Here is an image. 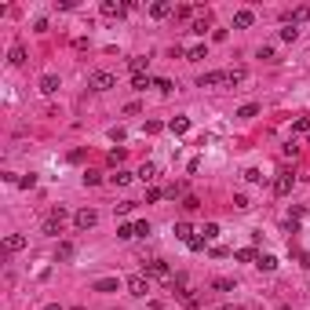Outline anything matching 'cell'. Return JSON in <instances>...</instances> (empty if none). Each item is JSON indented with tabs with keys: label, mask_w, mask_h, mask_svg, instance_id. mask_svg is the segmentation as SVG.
<instances>
[{
	"label": "cell",
	"mask_w": 310,
	"mask_h": 310,
	"mask_svg": "<svg viewBox=\"0 0 310 310\" xmlns=\"http://www.w3.org/2000/svg\"><path fill=\"white\" fill-rule=\"evenodd\" d=\"M62 226H66V208H51L40 230H44L48 237H58V234H62Z\"/></svg>",
	"instance_id": "cell-1"
},
{
	"label": "cell",
	"mask_w": 310,
	"mask_h": 310,
	"mask_svg": "<svg viewBox=\"0 0 310 310\" xmlns=\"http://www.w3.org/2000/svg\"><path fill=\"white\" fill-rule=\"evenodd\" d=\"M88 84H91V91H110V88H117V77L106 73V70H95L88 77Z\"/></svg>",
	"instance_id": "cell-2"
},
{
	"label": "cell",
	"mask_w": 310,
	"mask_h": 310,
	"mask_svg": "<svg viewBox=\"0 0 310 310\" xmlns=\"http://www.w3.org/2000/svg\"><path fill=\"white\" fill-rule=\"evenodd\" d=\"M146 277H157V281H172V270H168V263H164V259H153V263H146Z\"/></svg>",
	"instance_id": "cell-3"
},
{
	"label": "cell",
	"mask_w": 310,
	"mask_h": 310,
	"mask_svg": "<svg viewBox=\"0 0 310 310\" xmlns=\"http://www.w3.org/2000/svg\"><path fill=\"white\" fill-rule=\"evenodd\" d=\"M73 223H77V230H91V226L99 223V212L95 208H81V212L73 215Z\"/></svg>",
	"instance_id": "cell-4"
},
{
	"label": "cell",
	"mask_w": 310,
	"mask_h": 310,
	"mask_svg": "<svg viewBox=\"0 0 310 310\" xmlns=\"http://www.w3.org/2000/svg\"><path fill=\"white\" fill-rule=\"evenodd\" d=\"M150 292V277L146 274H132L128 277V296H146Z\"/></svg>",
	"instance_id": "cell-5"
},
{
	"label": "cell",
	"mask_w": 310,
	"mask_h": 310,
	"mask_svg": "<svg viewBox=\"0 0 310 310\" xmlns=\"http://www.w3.org/2000/svg\"><path fill=\"white\" fill-rule=\"evenodd\" d=\"M292 186H296V175H292V172H277V179H274V194L277 197L292 194Z\"/></svg>",
	"instance_id": "cell-6"
},
{
	"label": "cell",
	"mask_w": 310,
	"mask_h": 310,
	"mask_svg": "<svg viewBox=\"0 0 310 310\" xmlns=\"http://www.w3.org/2000/svg\"><path fill=\"white\" fill-rule=\"evenodd\" d=\"M215 84H226V70H212L197 81V88H215Z\"/></svg>",
	"instance_id": "cell-7"
},
{
	"label": "cell",
	"mask_w": 310,
	"mask_h": 310,
	"mask_svg": "<svg viewBox=\"0 0 310 310\" xmlns=\"http://www.w3.org/2000/svg\"><path fill=\"white\" fill-rule=\"evenodd\" d=\"M172 11H175V8L168 4V0H153V4H150V19H168Z\"/></svg>",
	"instance_id": "cell-8"
},
{
	"label": "cell",
	"mask_w": 310,
	"mask_h": 310,
	"mask_svg": "<svg viewBox=\"0 0 310 310\" xmlns=\"http://www.w3.org/2000/svg\"><path fill=\"white\" fill-rule=\"evenodd\" d=\"M99 11L106 15V19H120V15L128 11V8H124V4H113V0H102V4H99Z\"/></svg>",
	"instance_id": "cell-9"
},
{
	"label": "cell",
	"mask_w": 310,
	"mask_h": 310,
	"mask_svg": "<svg viewBox=\"0 0 310 310\" xmlns=\"http://www.w3.org/2000/svg\"><path fill=\"white\" fill-rule=\"evenodd\" d=\"M58 88H62V84H58L55 73H44V77H40V91H44V95H55Z\"/></svg>",
	"instance_id": "cell-10"
},
{
	"label": "cell",
	"mask_w": 310,
	"mask_h": 310,
	"mask_svg": "<svg viewBox=\"0 0 310 310\" xmlns=\"http://www.w3.org/2000/svg\"><path fill=\"white\" fill-rule=\"evenodd\" d=\"M252 22H256V15L248 11V8H241V11L234 15V26H237V29H248V26H252Z\"/></svg>",
	"instance_id": "cell-11"
},
{
	"label": "cell",
	"mask_w": 310,
	"mask_h": 310,
	"mask_svg": "<svg viewBox=\"0 0 310 310\" xmlns=\"http://www.w3.org/2000/svg\"><path fill=\"white\" fill-rule=\"evenodd\" d=\"M139 179H143V182H153V179H157V164H153V161H146L143 168H139V172H135Z\"/></svg>",
	"instance_id": "cell-12"
},
{
	"label": "cell",
	"mask_w": 310,
	"mask_h": 310,
	"mask_svg": "<svg viewBox=\"0 0 310 310\" xmlns=\"http://www.w3.org/2000/svg\"><path fill=\"white\" fill-rule=\"evenodd\" d=\"M175 237H179V241H186V244H190V241H194L197 234H194V226H190V223H175Z\"/></svg>",
	"instance_id": "cell-13"
},
{
	"label": "cell",
	"mask_w": 310,
	"mask_h": 310,
	"mask_svg": "<svg viewBox=\"0 0 310 310\" xmlns=\"http://www.w3.org/2000/svg\"><path fill=\"white\" fill-rule=\"evenodd\" d=\"M285 19H288V26H299V22H306V19H310V8H296V11H288Z\"/></svg>",
	"instance_id": "cell-14"
},
{
	"label": "cell",
	"mask_w": 310,
	"mask_h": 310,
	"mask_svg": "<svg viewBox=\"0 0 310 310\" xmlns=\"http://www.w3.org/2000/svg\"><path fill=\"white\" fill-rule=\"evenodd\" d=\"M168 132H172V135H186V132H190V120H186V117H175L172 124H168Z\"/></svg>",
	"instance_id": "cell-15"
},
{
	"label": "cell",
	"mask_w": 310,
	"mask_h": 310,
	"mask_svg": "<svg viewBox=\"0 0 310 310\" xmlns=\"http://www.w3.org/2000/svg\"><path fill=\"white\" fill-rule=\"evenodd\" d=\"M91 288H95V292H117V277H99Z\"/></svg>",
	"instance_id": "cell-16"
},
{
	"label": "cell",
	"mask_w": 310,
	"mask_h": 310,
	"mask_svg": "<svg viewBox=\"0 0 310 310\" xmlns=\"http://www.w3.org/2000/svg\"><path fill=\"white\" fill-rule=\"evenodd\" d=\"M4 248H8V252H22V248H26V237H22V234H11V237L4 241Z\"/></svg>",
	"instance_id": "cell-17"
},
{
	"label": "cell",
	"mask_w": 310,
	"mask_h": 310,
	"mask_svg": "<svg viewBox=\"0 0 310 310\" xmlns=\"http://www.w3.org/2000/svg\"><path fill=\"white\" fill-rule=\"evenodd\" d=\"M55 259H58V263H66V259H73V244H70V241H62V244L55 248Z\"/></svg>",
	"instance_id": "cell-18"
},
{
	"label": "cell",
	"mask_w": 310,
	"mask_h": 310,
	"mask_svg": "<svg viewBox=\"0 0 310 310\" xmlns=\"http://www.w3.org/2000/svg\"><path fill=\"white\" fill-rule=\"evenodd\" d=\"M212 292H234V281H230V277H215V281H212Z\"/></svg>",
	"instance_id": "cell-19"
},
{
	"label": "cell",
	"mask_w": 310,
	"mask_h": 310,
	"mask_svg": "<svg viewBox=\"0 0 310 310\" xmlns=\"http://www.w3.org/2000/svg\"><path fill=\"white\" fill-rule=\"evenodd\" d=\"M117 237H120V241H132V237H135V223H120V226H117Z\"/></svg>",
	"instance_id": "cell-20"
},
{
	"label": "cell",
	"mask_w": 310,
	"mask_h": 310,
	"mask_svg": "<svg viewBox=\"0 0 310 310\" xmlns=\"http://www.w3.org/2000/svg\"><path fill=\"white\" fill-rule=\"evenodd\" d=\"M256 267L270 274V270H277V259H274V256H259V259H256Z\"/></svg>",
	"instance_id": "cell-21"
},
{
	"label": "cell",
	"mask_w": 310,
	"mask_h": 310,
	"mask_svg": "<svg viewBox=\"0 0 310 310\" xmlns=\"http://www.w3.org/2000/svg\"><path fill=\"white\" fill-rule=\"evenodd\" d=\"M110 182H113V186H128V182H132V172H120V168H117V172L110 175Z\"/></svg>",
	"instance_id": "cell-22"
},
{
	"label": "cell",
	"mask_w": 310,
	"mask_h": 310,
	"mask_svg": "<svg viewBox=\"0 0 310 310\" xmlns=\"http://www.w3.org/2000/svg\"><path fill=\"white\" fill-rule=\"evenodd\" d=\"M22 62H26V48L15 44V48H11V66H22Z\"/></svg>",
	"instance_id": "cell-23"
},
{
	"label": "cell",
	"mask_w": 310,
	"mask_h": 310,
	"mask_svg": "<svg viewBox=\"0 0 310 310\" xmlns=\"http://www.w3.org/2000/svg\"><path fill=\"white\" fill-rule=\"evenodd\" d=\"M205 55H208V48H205V44H194V48L186 51V58H190V62H197V58H205Z\"/></svg>",
	"instance_id": "cell-24"
},
{
	"label": "cell",
	"mask_w": 310,
	"mask_h": 310,
	"mask_svg": "<svg viewBox=\"0 0 310 310\" xmlns=\"http://www.w3.org/2000/svg\"><path fill=\"white\" fill-rule=\"evenodd\" d=\"M128 70H132L135 77H143V70H146V58H128Z\"/></svg>",
	"instance_id": "cell-25"
},
{
	"label": "cell",
	"mask_w": 310,
	"mask_h": 310,
	"mask_svg": "<svg viewBox=\"0 0 310 310\" xmlns=\"http://www.w3.org/2000/svg\"><path fill=\"white\" fill-rule=\"evenodd\" d=\"M244 77H248L244 70H226V84H241Z\"/></svg>",
	"instance_id": "cell-26"
},
{
	"label": "cell",
	"mask_w": 310,
	"mask_h": 310,
	"mask_svg": "<svg viewBox=\"0 0 310 310\" xmlns=\"http://www.w3.org/2000/svg\"><path fill=\"white\" fill-rule=\"evenodd\" d=\"M201 237H205V241H215V237H219V226H215V223H208L205 230H201Z\"/></svg>",
	"instance_id": "cell-27"
},
{
	"label": "cell",
	"mask_w": 310,
	"mask_h": 310,
	"mask_svg": "<svg viewBox=\"0 0 310 310\" xmlns=\"http://www.w3.org/2000/svg\"><path fill=\"white\" fill-rule=\"evenodd\" d=\"M296 37H299V26H285V29H281V40H288V44H292Z\"/></svg>",
	"instance_id": "cell-28"
},
{
	"label": "cell",
	"mask_w": 310,
	"mask_h": 310,
	"mask_svg": "<svg viewBox=\"0 0 310 310\" xmlns=\"http://www.w3.org/2000/svg\"><path fill=\"white\" fill-rule=\"evenodd\" d=\"M132 88H135V91H146V88H153V81H150V77H135Z\"/></svg>",
	"instance_id": "cell-29"
},
{
	"label": "cell",
	"mask_w": 310,
	"mask_h": 310,
	"mask_svg": "<svg viewBox=\"0 0 310 310\" xmlns=\"http://www.w3.org/2000/svg\"><path fill=\"white\" fill-rule=\"evenodd\" d=\"M168 190H157V186H150V190H146V205H153V201H161Z\"/></svg>",
	"instance_id": "cell-30"
},
{
	"label": "cell",
	"mask_w": 310,
	"mask_h": 310,
	"mask_svg": "<svg viewBox=\"0 0 310 310\" xmlns=\"http://www.w3.org/2000/svg\"><path fill=\"white\" fill-rule=\"evenodd\" d=\"M234 259H241V263H252V259H259L252 248H241V252H234Z\"/></svg>",
	"instance_id": "cell-31"
},
{
	"label": "cell",
	"mask_w": 310,
	"mask_h": 310,
	"mask_svg": "<svg viewBox=\"0 0 310 310\" xmlns=\"http://www.w3.org/2000/svg\"><path fill=\"white\" fill-rule=\"evenodd\" d=\"M205 29H208V19H197V22L190 26V33H197V37H205Z\"/></svg>",
	"instance_id": "cell-32"
},
{
	"label": "cell",
	"mask_w": 310,
	"mask_h": 310,
	"mask_svg": "<svg viewBox=\"0 0 310 310\" xmlns=\"http://www.w3.org/2000/svg\"><path fill=\"white\" fill-rule=\"evenodd\" d=\"M256 113H259L256 102H248V106H241V110H237V117H256Z\"/></svg>",
	"instance_id": "cell-33"
},
{
	"label": "cell",
	"mask_w": 310,
	"mask_h": 310,
	"mask_svg": "<svg viewBox=\"0 0 310 310\" xmlns=\"http://www.w3.org/2000/svg\"><path fill=\"white\" fill-rule=\"evenodd\" d=\"M99 182H102L99 172H84V186H99Z\"/></svg>",
	"instance_id": "cell-34"
},
{
	"label": "cell",
	"mask_w": 310,
	"mask_h": 310,
	"mask_svg": "<svg viewBox=\"0 0 310 310\" xmlns=\"http://www.w3.org/2000/svg\"><path fill=\"white\" fill-rule=\"evenodd\" d=\"M146 234H150V223L139 219V223H135V237H146Z\"/></svg>",
	"instance_id": "cell-35"
},
{
	"label": "cell",
	"mask_w": 310,
	"mask_h": 310,
	"mask_svg": "<svg viewBox=\"0 0 310 310\" xmlns=\"http://www.w3.org/2000/svg\"><path fill=\"white\" fill-rule=\"evenodd\" d=\"M19 186H22V190H33V186H37V175H22Z\"/></svg>",
	"instance_id": "cell-36"
},
{
	"label": "cell",
	"mask_w": 310,
	"mask_h": 310,
	"mask_svg": "<svg viewBox=\"0 0 310 310\" xmlns=\"http://www.w3.org/2000/svg\"><path fill=\"white\" fill-rule=\"evenodd\" d=\"M234 208H241V212H244V208H252V201H248L244 194H237V197H234Z\"/></svg>",
	"instance_id": "cell-37"
},
{
	"label": "cell",
	"mask_w": 310,
	"mask_h": 310,
	"mask_svg": "<svg viewBox=\"0 0 310 310\" xmlns=\"http://www.w3.org/2000/svg\"><path fill=\"white\" fill-rule=\"evenodd\" d=\"M132 208H135V201H120V205H117V212H120V215H128Z\"/></svg>",
	"instance_id": "cell-38"
},
{
	"label": "cell",
	"mask_w": 310,
	"mask_h": 310,
	"mask_svg": "<svg viewBox=\"0 0 310 310\" xmlns=\"http://www.w3.org/2000/svg\"><path fill=\"white\" fill-rule=\"evenodd\" d=\"M190 15H194V8H186V4H182V8H175V19H190Z\"/></svg>",
	"instance_id": "cell-39"
},
{
	"label": "cell",
	"mask_w": 310,
	"mask_h": 310,
	"mask_svg": "<svg viewBox=\"0 0 310 310\" xmlns=\"http://www.w3.org/2000/svg\"><path fill=\"white\" fill-rule=\"evenodd\" d=\"M244 179H248V182H259L263 175H259V168H248V172H244Z\"/></svg>",
	"instance_id": "cell-40"
},
{
	"label": "cell",
	"mask_w": 310,
	"mask_h": 310,
	"mask_svg": "<svg viewBox=\"0 0 310 310\" xmlns=\"http://www.w3.org/2000/svg\"><path fill=\"white\" fill-rule=\"evenodd\" d=\"M153 88H161L164 95H168V91H172V81H164V77H161V81H153Z\"/></svg>",
	"instance_id": "cell-41"
},
{
	"label": "cell",
	"mask_w": 310,
	"mask_h": 310,
	"mask_svg": "<svg viewBox=\"0 0 310 310\" xmlns=\"http://www.w3.org/2000/svg\"><path fill=\"white\" fill-rule=\"evenodd\" d=\"M186 248H190V252H201V248H205V237H194V241L186 244Z\"/></svg>",
	"instance_id": "cell-42"
},
{
	"label": "cell",
	"mask_w": 310,
	"mask_h": 310,
	"mask_svg": "<svg viewBox=\"0 0 310 310\" xmlns=\"http://www.w3.org/2000/svg\"><path fill=\"white\" fill-rule=\"evenodd\" d=\"M296 132H310V117H299L296 120Z\"/></svg>",
	"instance_id": "cell-43"
},
{
	"label": "cell",
	"mask_w": 310,
	"mask_h": 310,
	"mask_svg": "<svg viewBox=\"0 0 310 310\" xmlns=\"http://www.w3.org/2000/svg\"><path fill=\"white\" fill-rule=\"evenodd\" d=\"M296 259H299V267H306V270H310V256H306V252H296Z\"/></svg>",
	"instance_id": "cell-44"
},
{
	"label": "cell",
	"mask_w": 310,
	"mask_h": 310,
	"mask_svg": "<svg viewBox=\"0 0 310 310\" xmlns=\"http://www.w3.org/2000/svg\"><path fill=\"white\" fill-rule=\"evenodd\" d=\"M44 310H58V306H55V303H51V306H44Z\"/></svg>",
	"instance_id": "cell-45"
},
{
	"label": "cell",
	"mask_w": 310,
	"mask_h": 310,
	"mask_svg": "<svg viewBox=\"0 0 310 310\" xmlns=\"http://www.w3.org/2000/svg\"><path fill=\"white\" fill-rule=\"evenodd\" d=\"M223 310H241V306H223Z\"/></svg>",
	"instance_id": "cell-46"
}]
</instances>
